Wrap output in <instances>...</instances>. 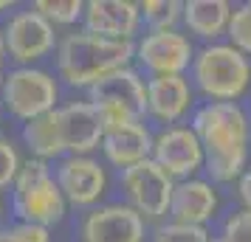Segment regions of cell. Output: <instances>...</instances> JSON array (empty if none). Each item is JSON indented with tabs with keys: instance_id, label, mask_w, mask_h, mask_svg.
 <instances>
[{
	"instance_id": "obj_1",
	"label": "cell",
	"mask_w": 251,
	"mask_h": 242,
	"mask_svg": "<svg viewBox=\"0 0 251 242\" xmlns=\"http://www.w3.org/2000/svg\"><path fill=\"white\" fill-rule=\"evenodd\" d=\"M192 132L212 183H237L251 158V118L240 102H203L192 110Z\"/></svg>"
},
{
	"instance_id": "obj_2",
	"label": "cell",
	"mask_w": 251,
	"mask_h": 242,
	"mask_svg": "<svg viewBox=\"0 0 251 242\" xmlns=\"http://www.w3.org/2000/svg\"><path fill=\"white\" fill-rule=\"evenodd\" d=\"M136 54V43L122 40H104L91 31H68L59 37L54 59H57V76L68 88L88 90L99 79L110 76L116 70L130 68Z\"/></svg>"
},
{
	"instance_id": "obj_3",
	"label": "cell",
	"mask_w": 251,
	"mask_h": 242,
	"mask_svg": "<svg viewBox=\"0 0 251 242\" xmlns=\"http://www.w3.org/2000/svg\"><path fill=\"white\" fill-rule=\"evenodd\" d=\"M189 82L206 102H240L251 85V59L228 43L203 45L195 51Z\"/></svg>"
},
{
	"instance_id": "obj_4",
	"label": "cell",
	"mask_w": 251,
	"mask_h": 242,
	"mask_svg": "<svg viewBox=\"0 0 251 242\" xmlns=\"http://www.w3.org/2000/svg\"><path fill=\"white\" fill-rule=\"evenodd\" d=\"M12 211L17 222H28V225H59L68 203L65 195L59 192V183L54 177L51 163L28 158L20 166V175L12 183Z\"/></svg>"
},
{
	"instance_id": "obj_5",
	"label": "cell",
	"mask_w": 251,
	"mask_h": 242,
	"mask_svg": "<svg viewBox=\"0 0 251 242\" xmlns=\"http://www.w3.org/2000/svg\"><path fill=\"white\" fill-rule=\"evenodd\" d=\"M104 130L147 118V79L138 68H122L88 88V99Z\"/></svg>"
},
{
	"instance_id": "obj_6",
	"label": "cell",
	"mask_w": 251,
	"mask_h": 242,
	"mask_svg": "<svg viewBox=\"0 0 251 242\" xmlns=\"http://www.w3.org/2000/svg\"><path fill=\"white\" fill-rule=\"evenodd\" d=\"M59 82L54 73L43 68H12L3 73L0 85V110L17 118V121H31L40 115L51 113L59 107Z\"/></svg>"
},
{
	"instance_id": "obj_7",
	"label": "cell",
	"mask_w": 251,
	"mask_h": 242,
	"mask_svg": "<svg viewBox=\"0 0 251 242\" xmlns=\"http://www.w3.org/2000/svg\"><path fill=\"white\" fill-rule=\"evenodd\" d=\"M119 189L125 195V203L144 222H164L170 217V200L172 192H175V180L152 158L136 163L130 169H122L119 172Z\"/></svg>"
},
{
	"instance_id": "obj_8",
	"label": "cell",
	"mask_w": 251,
	"mask_h": 242,
	"mask_svg": "<svg viewBox=\"0 0 251 242\" xmlns=\"http://www.w3.org/2000/svg\"><path fill=\"white\" fill-rule=\"evenodd\" d=\"M57 28L46 17H40L31 6L12 12L3 25L6 59H12L14 68H34L40 59L57 51Z\"/></svg>"
},
{
	"instance_id": "obj_9",
	"label": "cell",
	"mask_w": 251,
	"mask_h": 242,
	"mask_svg": "<svg viewBox=\"0 0 251 242\" xmlns=\"http://www.w3.org/2000/svg\"><path fill=\"white\" fill-rule=\"evenodd\" d=\"M195 43L181 28L172 31H144L136 40L133 62L147 76H186L195 59Z\"/></svg>"
},
{
	"instance_id": "obj_10",
	"label": "cell",
	"mask_w": 251,
	"mask_h": 242,
	"mask_svg": "<svg viewBox=\"0 0 251 242\" xmlns=\"http://www.w3.org/2000/svg\"><path fill=\"white\" fill-rule=\"evenodd\" d=\"M54 177L65 203L76 208H96L107 195V166L93 155H65L54 166Z\"/></svg>"
},
{
	"instance_id": "obj_11",
	"label": "cell",
	"mask_w": 251,
	"mask_h": 242,
	"mask_svg": "<svg viewBox=\"0 0 251 242\" xmlns=\"http://www.w3.org/2000/svg\"><path fill=\"white\" fill-rule=\"evenodd\" d=\"M152 161L158 163L172 180H189L203 169V150L189 124L164 127L152 135Z\"/></svg>"
},
{
	"instance_id": "obj_12",
	"label": "cell",
	"mask_w": 251,
	"mask_h": 242,
	"mask_svg": "<svg viewBox=\"0 0 251 242\" xmlns=\"http://www.w3.org/2000/svg\"><path fill=\"white\" fill-rule=\"evenodd\" d=\"M82 242H147V222L127 203L91 208L79 225Z\"/></svg>"
},
{
	"instance_id": "obj_13",
	"label": "cell",
	"mask_w": 251,
	"mask_h": 242,
	"mask_svg": "<svg viewBox=\"0 0 251 242\" xmlns=\"http://www.w3.org/2000/svg\"><path fill=\"white\" fill-rule=\"evenodd\" d=\"M82 28L104 40L136 43L141 28V12L133 0H88L82 14Z\"/></svg>"
},
{
	"instance_id": "obj_14",
	"label": "cell",
	"mask_w": 251,
	"mask_h": 242,
	"mask_svg": "<svg viewBox=\"0 0 251 242\" xmlns=\"http://www.w3.org/2000/svg\"><path fill=\"white\" fill-rule=\"evenodd\" d=\"M192 110L195 90L189 76H147V118L175 127Z\"/></svg>"
},
{
	"instance_id": "obj_15",
	"label": "cell",
	"mask_w": 251,
	"mask_h": 242,
	"mask_svg": "<svg viewBox=\"0 0 251 242\" xmlns=\"http://www.w3.org/2000/svg\"><path fill=\"white\" fill-rule=\"evenodd\" d=\"M217 206H220V197H217V186L212 180H203V177L178 180L170 200V220L181 222V225L206 228V222L215 220Z\"/></svg>"
},
{
	"instance_id": "obj_16",
	"label": "cell",
	"mask_w": 251,
	"mask_h": 242,
	"mask_svg": "<svg viewBox=\"0 0 251 242\" xmlns=\"http://www.w3.org/2000/svg\"><path fill=\"white\" fill-rule=\"evenodd\" d=\"M57 115H59V132H62L65 155H93V150H99L104 127L96 110L85 99L59 104Z\"/></svg>"
},
{
	"instance_id": "obj_17",
	"label": "cell",
	"mask_w": 251,
	"mask_h": 242,
	"mask_svg": "<svg viewBox=\"0 0 251 242\" xmlns=\"http://www.w3.org/2000/svg\"><path fill=\"white\" fill-rule=\"evenodd\" d=\"M152 130L144 121L136 124H122V127L104 130L99 150L104 155V163H110L113 169H130L136 163L147 161L152 155Z\"/></svg>"
},
{
	"instance_id": "obj_18",
	"label": "cell",
	"mask_w": 251,
	"mask_h": 242,
	"mask_svg": "<svg viewBox=\"0 0 251 242\" xmlns=\"http://www.w3.org/2000/svg\"><path fill=\"white\" fill-rule=\"evenodd\" d=\"M231 9L234 6L228 0H186L181 9L183 34L201 40L203 45L220 43V37H226Z\"/></svg>"
},
{
	"instance_id": "obj_19",
	"label": "cell",
	"mask_w": 251,
	"mask_h": 242,
	"mask_svg": "<svg viewBox=\"0 0 251 242\" xmlns=\"http://www.w3.org/2000/svg\"><path fill=\"white\" fill-rule=\"evenodd\" d=\"M23 147L28 150L31 158L37 161H59L65 158V147H62V132H59V115L57 110L40 115V118H31L23 124Z\"/></svg>"
},
{
	"instance_id": "obj_20",
	"label": "cell",
	"mask_w": 251,
	"mask_h": 242,
	"mask_svg": "<svg viewBox=\"0 0 251 242\" xmlns=\"http://www.w3.org/2000/svg\"><path fill=\"white\" fill-rule=\"evenodd\" d=\"M181 0H144L138 3L141 23L147 25V31H172L181 25Z\"/></svg>"
},
{
	"instance_id": "obj_21",
	"label": "cell",
	"mask_w": 251,
	"mask_h": 242,
	"mask_svg": "<svg viewBox=\"0 0 251 242\" xmlns=\"http://www.w3.org/2000/svg\"><path fill=\"white\" fill-rule=\"evenodd\" d=\"M31 9L40 17H46L54 28L57 25H76L82 23V14H85V0H34Z\"/></svg>"
},
{
	"instance_id": "obj_22",
	"label": "cell",
	"mask_w": 251,
	"mask_h": 242,
	"mask_svg": "<svg viewBox=\"0 0 251 242\" xmlns=\"http://www.w3.org/2000/svg\"><path fill=\"white\" fill-rule=\"evenodd\" d=\"M226 37H228V45H234L243 57L251 59V0L231 9Z\"/></svg>"
},
{
	"instance_id": "obj_23",
	"label": "cell",
	"mask_w": 251,
	"mask_h": 242,
	"mask_svg": "<svg viewBox=\"0 0 251 242\" xmlns=\"http://www.w3.org/2000/svg\"><path fill=\"white\" fill-rule=\"evenodd\" d=\"M209 240H212V234L206 228L181 225V222H172V220L158 222L150 234V242H209Z\"/></svg>"
},
{
	"instance_id": "obj_24",
	"label": "cell",
	"mask_w": 251,
	"mask_h": 242,
	"mask_svg": "<svg viewBox=\"0 0 251 242\" xmlns=\"http://www.w3.org/2000/svg\"><path fill=\"white\" fill-rule=\"evenodd\" d=\"M20 166H23V158H20L17 147H14V141L0 135V192L12 189V183L20 175Z\"/></svg>"
},
{
	"instance_id": "obj_25",
	"label": "cell",
	"mask_w": 251,
	"mask_h": 242,
	"mask_svg": "<svg viewBox=\"0 0 251 242\" xmlns=\"http://www.w3.org/2000/svg\"><path fill=\"white\" fill-rule=\"evenodd\" d=\"M217 237L223 242H251V211H246V208L231 211V214L223 220Z\"/></svg>"
},
{
	"instance_id": "obj_26",
	"label": "cell",
	"mask_w": 251,
	"mask_h": 242,
	"mask_svg": "<svg viewBox=\"0 0 251 242\" xmlns=\"http://www.w3.org/2000/svg\"><path fill=\"white\" fill-rule=\"evenodd\" d=\"M0 242H54V240H51V228L28 225V222H12V225H0Z\"/></svg>"
},
{
	"instance_id": "obj_27",
	"label": "cell",
	"mask_w": 251,
	"mask_h": 242,
	"mask_svg": "<svg viewBox=\"0 0 251 242\" xmlns=\"http://www.w3.org/2000/svg\"><path fill=\"white\" fill-rule=\"evenodd\" d=\"M237 197H240V203H243V208L251 211V166L237 177Z\"/></svg>"
},
{
	"instance_id": "obj_28",
	"label": "cell",
	"mask_w": 251,
	"mask_h": 242,
	"mask_svg": "<svg viewBox=\"0 0 251 242\" xmlns=\"http://www.w3.org/2000/svg\"><path fill=\"white\" fill-rule=\"evenodd\" d=\"M12 9H14L12 0H0V14H3V12H12Z\"/></svg>"
},
{
	"instance_id": "obj_29",
	"label": "cell",
	"mask_w": 251,
	"mask_h": 242,
	"mask_svg": "<svg viewBox=\"0 0 251 242\" xmlns=\"http://www.w3.org/2000/svg\"><path fill=\"white\" fill-rule=\"evenodd\" d=\"M6 62V45H3V28H0V65Z\"/></svg>"
},
{
	"instance_id": "obj_30",
	"label": "cell",
	"mask_w": 251,
	"mask_h": 242,
	"mask_svg": "<svg viewBox=\"0 0 251 242\" xmlns=\"http://www.w3.org/2000/svg\"><path fill=\"white\" fill-rule=\"evenodd\" d=\"M3 73H6V70H3V65H0V85H3Z\"/></svg>"
},
{
	"instance_id": "obj_31",
	"label": "cell",
	"mask_w": 251,
	"mask_h": 242,
	"mask_svg": "<svg viewBox=\"0 0 251 242\" xmlns=\"http://www.w3.org/2000/svg\"><path fill=\"white\" fill-rule=\"evenodd\" d=\"M209 242H223V240H220V237H212V240H209Z\"/></svg>"
},
{
	"instance_id": "obj_32",
	"label": "cell",
	"mask_w": 251,
	"mask_h": 242,
	"mask_svg": "<svg viewBox=\"0 0 251 242\" xmlns=\"http://www.w3.org/2000/svg\"><path fill=\"white\" fill-rule=\"evenodd\" d=\"M0 217H3V197H0Z\"/></svg>"
},
{
	"instance_id": "obj_33",
	"label": "cell",
	"mask_w": 251,
	"mask_h": 242,
	"mask_svg": "<svg viewBox=\"0 0 251 242\" xmlns=\"http://www.w3.org/2000/svg\"><path fill=\"white\" fill-rule=\"evenodd\" d=\"M249 118H251V115H249Z\"/></svg>"
}]
</instances>
